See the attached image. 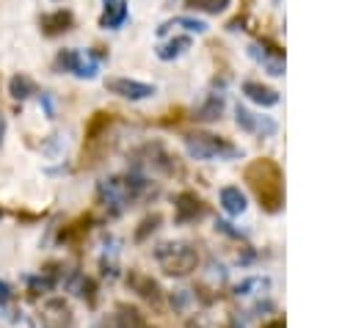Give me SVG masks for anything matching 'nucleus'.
<instances>
[{
	"mask_svg": "<svg viewBox=\"0 0 353 328\" xmlns=\"http://www.w3.org/2000/svg\"><path fill=\"white\" fill-rule=\"evenodd\" d=\"M245 182L251 185L254 196L259 198V204L268 212L281 209V201H284V176H281V168L273 160H268V157L251 160L245 165Z\"/></svg>",
	"mask_w": 353,
	"mask_h": 328,
	"instance_id": "1",
	"label": "nucleus"
},
{
	"mask_svg": "<svg viewBox=\"0 0 353 328\" xmlns=\"http://www.w3.org/2000/svg\"><path fill=\"white\" fill-rule=\"evenodd\" d=\"M185 149L193 160H232L240 154V149L212 132H190L185 135Z\"/></svg>",
	"mask_w": 353,
	"mask_h": 328,
	"instance_id": "2",
	"label": "nucleus"
},
{
	"mask_svg": "<svg viewBox=\"0 0 353 328\" xmlns=\"http://www.w3.org/2000/svg\"><path fill=\"white\" fill-rule=\"evenodd\" d=\"M154 259L168 276H188L199 265V254L188 243H160L154 248Z\"/></svg>",
	"mask_w": 353,
	"mask_h": 328,
	"instance_id": "3",
	"label": "nucleus"
},
{
	"mask_svg": "<svg viewBox=\"0 0 353 328\" xmlns=\"http://www.w3.org/2000/svg\"><path fill=\"white\" fill-rule=\"evenodd\" d=\"M97 196L99 201L110 209V212H121L130 201H132V193L127 187V179L124 176H110V179H102L99 187H97Z\"/></svg>",
	"mask_w": 353,
	"mask_h": 328,
	"instance_id": "4",
	"label": "nucleus"
},
{
	"mask_svg": "<svg viewBox=\"0 0 353 328\" xmlns=\"http://www.w3.org/2000/svg\"><path fill=\"white\" fill-rule=\"evenodd\" d=\"M105 88L121 99H149L154 94V85L152 83H141V80H132V77H108L105 80Z\"/></svg>",
	"mask_w": 353,
	"mask_h": 328,
	"instance_id": "5",
	"label": "nucleus"
},
{
	"mask_svg": "<svg viewBox=\"0 0 353 328\" xmlns=\"http://www.w3.org/2000/svg\"><path fill=\"white\" fill-rule=\"evenodd\" d=\"M55 69L58 72H72L77 77H94L97 74V61L85 58L83 52L77 50H61L55 55Z\"/></svg>",
	"mask_w": 353,
	"mask_h": 328,
	"instance_id": "6",
	"label": "nucleus"
},
{
	"mask_svg": "<svg viewBox=\"0 0 353 328\" xmlns=\"http://www.w3.org/2000/svg\"><path fill=\"white\" fill-rule=\"evenodd\" d=\"M174 212H176V221L179 223H188V221H196L204 215V201L196 196V193H179L174 198Z\"/></svg>",
	"mask_w": 353,
	"mask_h": 328,
	"instance_id": "7",
	"label": "nucleus"
},
{
	"mask_svg": "<svg viewBox=\"0 0 353 328\" xmlns=\"http://www.w3.org/2000/svg\"><path fill=\"white\" fill-rule=\"evenodd\" d=\"M243 94H245L251 102L262 105V107H273V105L279 102V91H273L270 85H262V83H256V80H245V83H243Z\"/></svg>",
	"mask_w": 353,
	"mask_h": 328,
	"instance_id": "8",
	"label": "nucleus"
},
{
	"mask_svg": "<svg viewBox=\"0 0 353 328\" xmlns=\"http://www.w3.org/2000/svg\"><path fill=\"white\" fill-rule=\"evenodd\" d=\"M72 22H74L72 11L58 8V11H52V14H44V17H41V30H44L47 36H58V33L72 30Z\"/></svg>",
	"mask_w": 353,
	"mask_h": 328,
	"instance_id": "9",
	"label": "nucleus"
},
{
	"mask_svg": "<svg viewBox=\"0 0 353 328\" xmlns=\"http://www.w3.org/2000/svg\"><path fill=\"white\" fill-rule=\"evenodd\" d=\"M218 198H221L223 212H229V215H240V212H245V207H248V204H245V196H243V190H240L237 185L221 187Z\"/></svg>",
	"mask_w": 353,
	"mask_h": 328,
	"instance_id": "10",
	"label": "nucleus"
},
{
	"mask_svg": "<svg viewBox=\"0 0 353 328\" xmlns=\"http://www.w3.org/2000/svg\"><path fill=\"white\" fill-rule=\"evenodd\" d=\"M127 19V3L124 0H105V11L99 17V28H121Z\"/></svg>",
	"mask_w": 353,
	"mask_h": 328,
	"instance_id": "11",
	"label": "nucleus"
},
{
	"mask_svg": "<svg viewBox=\"0 0 353 328\" xmlns=\"http://www.w3.org/2000/svg\"><path fill=\"white\" fill-rule=\"evenodd\" d=\"M41 317H44V322L50 328H63V325H69L72 311H69V306L63 300H50V303H44V314Z\"/></svg>",
	"mask_w": 353,
	"mask_h": 328,
	"instance_id": "12",
	"label": "nucleus"
},
{
	"mask_svg": "<svg viewBox=\"0 0 353 328\" xmlns=\"http://www.w3.org/2000/svg\"><path fill=\"white\" fill-rule=\"evenodd\" d=\"M185 50H190V39H188V36H174L171 41H165V44L157 47V58H160V61H174V58H179Z\"/></svg>",
	"mask_w": 353,
	"mask_h": 328,
	"instance_id": "13",
	"label": "nucleus"
},
{
	"mask_svg": "<svg viewBox=\"0 0 353 328\" xmlns=\"http://www.w3.org/2000/svg\"><path fill=\"white\" fill-rule=\"evenodd\" d=\"M8 94H11L14 99L25 102L28 96H33V94H36V83H33L28 74H14V77L8 80Z\"/></svg>",
	"mask_w": 353,
	"mask_h": 328,
	"instance_id": "14",
	"label": "nucleus"
},
{
	"mask_svg": "<svg viewBox=\"0 0 353 328\" xmlns=\"http://www.w3.org/2000/svg\"><path fill=\"white\" fill-rule=\"evenodd\" d=\"M185 28V30H190V33H204L207 30V22L204 19H196V17H174V19H168V22H163L160 28H157V36H163L168 28Z\"/></svg>",
	"mask_w": 353,
	"mask_h": 328,
	"instance_id": "15",
	"label": "nucleus"
},
{
	"mask_svg": "<svg viewBox=\"0 0 353 328\" xmlns=\"http://www.w3.org/2000/svg\"><path fill=\"white\" fill-rule=\"evenodd\" d=\"M130 284L138 289V295H143L146 300H152V303H157L160 300V289H157V284L152 281V278H146V276H141V273H132L130 276Z\"/></svg>",
	"mask_w": 353,
	"mask_h": 328,
	"instance_id": "16",
	"label": "nucleus"
},
{
	"mask_svg": "<svg viewBox=\"0 0 353 328\" xmlns=\"http://www.w3.org/2000/svg\"><path fill=\"white\" fill-rule=\"evenodd\" d=\"M221 110H223V96L212 94V96L196 110V119H201V121H212V119H221Z\"/></svg>",
	"mask_w": 353,
	"mask_h": 328,
	"instance_id": "17",
	"label": "nucleus"
},
{
	"mask_svg": "<svg viewBox=\"0 0 353 328\" xmlns=\"http://www.w3.org/2000/svg\"><path fill=\"white\" fill-rule=\"evenodd\" d=\"M234 116H237V127H243L245 132H262V119L259 116H254V113H248L245 107H234Z\"/></svg>",
	"mask_w": 353,
	"mask_h": 328,
	"instance_id": "18",
	"label": "nucleus"
},
{
	"mask_svg": "<svg viewBox=\"0 0 353 328\" xmlns=\"http://www.w3.org/2000/svg\"><path fill=\"white\" fill-rule=\"evenodd\" d=\"M190 11H204V14H221L232 0H185Z\"/></svg>",
	"mask_w": 353,
	"mask_h": 328,
	"instance_id": "19",
	"label": "nucleus"
},
{
	"mask_svg": "<svg viewBox=\"0 0 353 328\" xmlns=\"http://www.w3.org/2000/svg\"><path fill=\"white\" fill-rule=\"evenodd\" d=\"M69 287H72V292H74V295L85 298L88 303L94 300V281H91L88 276H80V273H77V276H74V278L69 281Z\"/></svg>",
	"mask_w": 353,
	"mask_h": 328,
	"instance_id": "20",
	"label": "nucleus"
},
{
	"mask_svg": "<svg viewBox=\"0 0 353 328\" xmlns=\"http://www.w3.org/2000/svg\"><path fill=\"white\" fill-rule=\"evenodd\" d=\"M119 320H121V325L124 328H141L143 325V320H141V314L132 309V306H119Z\"/></svg>",
	"mask_w": 353,
	"mask_h": 328,
	"instance_id": "21",
	"label": "nucleus"
},
{
	"mask_svg": "<svg viewBox=\"0 0 353 328\" xmlns=\"http://www.w3.org/2000/svg\"><path fill=\"white\" fill-rule=\"evenodd\" d=\"M11 298V289H8V284L6 281H0V303H6Z\"/></svg>",
	"mask_w": 353,
	"mask_h": 328,
	"instance_id": "22",
	"label": "nucleus"
},
{
	"mask_svg": "<svg viewBox=\"0 0 353 328\" xmlns=\"http://www.w3.org/2000/svg\"><path fill=\"white\" fill-rule=\"evenodd\" d=\"M6 127H8V124H6V116L0 113V146H3V138H6Z\"/></svg>",
	"mask_w": 353,
	"mask_h": 328,
	"instance_id": "23",
	"label": "nucleus"
},
{
	"mask_svg": "<svg viewBox=\"0 0 353 328\" xmlns=\"http://www.w3.org/2000/svg\"><path fill=\"white\" fill-rule=\"evenodd\" d=\"M265 328H284V322H281V320H276V322H270V325H265Z\"/></svg>",
	"mask_w": 353,
	"mask_h": 328,
	"instance_id": "24",
	"label": "nucleus"
},
{
	"mask_svg": "<svg viewBox=\"0 0 353 328\" xmlns=\"http://www.w3.org/2000/svg\"><path fill=\"white\" fill-rule=\"evenodd\" d=\"M188 328H201V322H199V325H196V322H193V320H190V322H188Z\"/></svg>",
	"mask_w": 353,
	"mask_h": 328,
	"instance_id": "25",
	"label": "nucleus"
}]
</instances>
